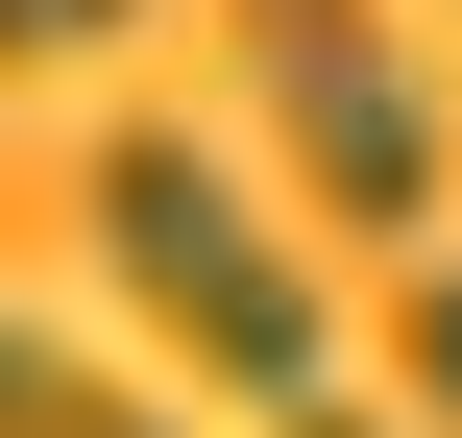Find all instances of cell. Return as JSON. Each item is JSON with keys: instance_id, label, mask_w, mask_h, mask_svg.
Returning <instances> with one entry per match:
<instances>
[{"instance_id": "1", "label": "cell", "mask_w": 462, "mask_h": 438, "mask_svg": "<svg viewBox=\"0 0 462 438\" xmlns=\"http://www.w3.org/2000/svg\"><path fill=\"white\" fill-rule=\"evenodd\" d=\"M73 219H97L122 317H146L195 390H244V415H292V390H317V341H341V317H317V244H292L195 122H122V146L73 171Z\"/></svg>"}, {"instance_id": "2", "label": "cell", "mask_w": 462, "mask_h": 438, "mask_svg": "<svg viewBox=\"0 0 462 438\" xmlns=\"http://www.w3.org/2000/svg\"><path fill=\"white\" fill-rule=\"evenodd\" d=\"M219 24H244V98H268V146H292V195H317L341 244H414V219H439V98H414L390 0H219Z\"/></svg>"}, {"instance_id": "3", "label": "cell", "mask_w": 462, "mask_h": 438, "mask_svg": "<svg viewBox=\"0 0 462 438\" xmlns=\"http://www.w3.org/2000/svg\"><path fill=\"white\" fill-rule=\"evenodd\" d=\"M0 438H171V415H146L122 366H73L49 317H0Z\"/></svg>"}, {"instance_id": "4", "label": "cell", "mask_w": 462, "mask_h": 438, "mask_svg": "<svg viewBox=\"0 0 462 438\" xmlns=\"http://www.w3.org/2000/svg\"><path fill=\"white\" fill-rule=\"evenodd\" d=\"M390 390H414V438H462V268L390 293Z\"/></svg>"}, {"instance_id": "5", "label": "cell", "mask_w": 462, "mask_h": 438, "mask_svg": "<svg viewBox=\"0 0 462 438\" xmlns=\"http://www.w3.org/2000/svg\"><path fill=\"white\" fill-rule=\"evenodd\" d=\"M146 0H0V73H73V49H122Z\"/></svg>"}, {"instance_id": "6", "label": "cell", "mask_w": 462, "mask_h": 438, "mask_svg": "<svg viewBox=\"0 0 462 438\" xmlns=\"http://www.w3.org/2000/svg\"><path fill=\"white\" fill-rule=\"evenodd\" d=\"M268 438H390V415H341V390H292V415H268Z\"/></svg>"}]
</instances>
